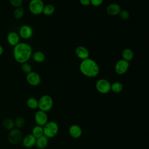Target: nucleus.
<instances>
[{
  "label": "nucleus",
  "instance_id": "nucleus-9",
  "mask_svg": "<svg viewBox=\"0 0 149 149\" xmlns=\"http://www.w3.org/2000/svg\"><path fill=\"white\" fill-rule=\"evenodd\" d=\"M26 79L27 82L31 86H37L41 83V77L38 73L36 72L31 71L30 73L26 74Z\"/></svg>",
  "mask_w": 149,
  "mask_h": 149
},
{
  "label": "nucleus",
  "instance_id": "nucleus-27",
  "mask_svg": "<svg viewBox=\"0 0 149 149\" xmlns=\"http://www.w3.org/2000/svg\"><path fill=\"white\" fill-rule=\"evenodd\" d=\"M21 69L22 70V71L24 73H29L30 72L32 71V68L31 66L30 63H27V62H25L22 64V66H21Z\"/></svg>",
  "mask_w": 149,
  "mask_h": 149
},
{
  "label": "nucleus",
  "instance_id": "nucleus-26",
  "mask_svg": "<svg viewBox=\"0 0 149 149\" xmlns=\"http://www.w3.org/2000/svg\"><path fill=\"white\" fill-rule=\"evenodd\" d=\"M14 123H15V127L17 129H20L23 127L25 124V120L23 117L19 116L17 117L15 120H14Z\"/></svg>",
  "mask_w": 149,
  "mask_h": 149
},
{
  "label": "nucleus",
  "instance_id": "nucleus-11",
  "mask_svg": "<svg viewBox=\"0 0 149 149\" xmlns=\"http://www.w3.org/2000/svg\"><path fill=\"white\" fill-rule=\"evenodd\" d=\"M18 34L22 38L29 39L33 36V31L30 26L24 24L20 27Z\"/></svg>",
  "mask_w": 149,
  "mask_h": 149
},
{
  "label": "nucleus",
  "instance_id": "nucleus-12",
  "mask_svg": "<svg viewBox=\"0 0 149 149\" xmlns=\"http://www.w3.org/2000/svg\"><path fill=\"white\" fill-rule=\"evenodd\" d=\"M7 41L8 44L13 47H15L19 42L20 36L17 33L14 31H10L7 35Z\"/></svg>",
  "mask_w": 149,
  "mask_h": 149
},
{
  "label": "nucleus",
  "instance_id": "nucleus-18",
  "mask_svg": "<svg viewBox=\"0 0 149 149\" xmlns=\"http://www.w3.org/2000/svg\"><path fill=\"white\" fill-rule=\"evenodd\" d=\"M122 56L123 59L129 62L132 61L134 57L133 51L130 48H125L122 52Z\"/></svg>",
  "mask_w": 149,
  "mask_h": 149
},
{
  "label": "nucleus",
  "instance_id": "nucleus-19",
  "mask_svg": "<svg viewBox=\"0 0 149 149\" xmlns=\"http://www.w3.org/2000/svg\"><path fill=\"white\" fill-rule=\"evenodd\" d=\"M45 56L44 54L40 51H36L33 54V59L37 63H42L44 61Z\"/></svg>",
  "mask_w": 149,
  "mask_h": 149
},
{
  "label": "nucleus",
  "instance_id": "nucleus-10",
  "mask_svg": "<svg viewBox=\"0 0 149 149\" xmlns=\"http://www.w3.org/2000/svg\"><path fill=\"white\" fill-rule=\"evenodd\" d=\"M48 119L47 113L41 110H38L34 115L35 122L38 126H44L48 122Z\"/></svg>",
  "mask_w": 149,
  "mask_h": 149
},
{
  "label": "nucleus",
  "instance_id": "nucleus-29",
  "mask_svg": "<svg viewBox=\"0 0 149 149\" xmlns=\"http://www.w3.org/2000/svg\"><path fill=\"white\" fill-rule=\"evenodd\" d=\"M9 2L13 7L16 8L22 6L23 0H9Z\"/></svg>",
  "mask_w": 149,
  "mask_h": 149
},
{
  "label": "nucleus",
  "instance_id": "nucleus-28",
  "mask_svg": "<svg viewBox=\"0 0 149 149\" xmlns=\"http://www.w3.org/2000/svg\"><path fill=\"white\" fill-rule=\"evenodd\" d=\"M118 15L119 16V17L122 19V20H127L129 18V16H130V13L127 10H125V9H123V10H121L119 12V13L118 14Z\"/></svg>",
  "mask_w": 149,
  "mask_h": 149
},
{
  "label": "nucleus",
  "instance_id": "nucleus-4",
  "mask_svg": "<svg viewBox=\"0 0 149 149\" xmlns=\"http://www.w3.org/2000/svg\"><path fill=\"white\" fill-rule=\"evenodd\" d=\"M38 101V108L40 110L47 112L51 110L53 107V100L52 97L48 95H44L40 97Z\"/></svg>",
  "mask_w": 149,
  "mask_h": 149
},
{
  "label": "nucleus",
  "instance_id": "nucleus-23",
  "mask_svg": "<svg viewBox=\"0 0 149 149\" xmlns=\"http://www.w3.org/2000/svg\"><path fill=\"white\" fill-rule=\"evenodd\" d=\"M2 125L5 129L9 130H10L15 127L14 120L11 118H6L4 119Z\"/></svg>",
  "mask_w": 149,
  "mask_h": 149
},
{
  "label": "nucleus",
  "instance_id": "nucleus-32",
  "mask_svg": "<svg viewBox=\"0 0 149 149\" xmlns=\"http://www.w3.org/2000/svg\"><path fill=\"white\" fill-rule=\"evenodd\" d=\"M3 47L0 45V56L3 54Z\"/></svg>",
  "mask_w": 149,
  "mask_h": 149
},
{
  "label": "nucleus",
  "instance_id": "nucleus-25",
  "mask_svg": "<svg viewBox=\"0 0 149 149\" xmlns=\"http://www.w3.org/2000/svg\"><path fill=\"white\" fill-rule=\"evenodd\" d=\"M24 9L22 6H20V7L16 8L15 9V10L13 11V16L15 19H20L23 17V16L24 15Z\"/></svg>",
  "mask_w": 149,
  "mask_h": 149
},
{
  "label": "nucleus",
  "instance_id": "nucleus-16",
  "mask_svg": "<svg viewBox=\"0 0 149 149\" xmlns=\"http://www.w3.org/2000/svg\"><path fill=\"white\" fill-rule=\"evenodd\" d=\"M69 133L72 137L78 139L80 137L82 134V130L79 125H72L69 129Z\"/></svg>",
  "mask_w": 149,
  "mask_h": 149
},
{
  "label": "nucleus",
  "instance_id": "nucleus-2",
  "mask_svg": "<svg viewBox=\"0 0 149 149\" xmlns=\"http://www.w3.org/2000/svg\"><path fill=\"white\" fill-rule=\"evenodd\" d=\"M79 70L84 76L88 77H94L98 74L100 72L97 63L89 58L81 61L79 65Z\"/></svg>",
  "mask_w": 149,
  "mask_h": 149
},
{
  "label": "nucleus",
  "instance_id": "nucleus-31",
  "mask_svg": "<svg viewBox=\"0 0 149 149\" xmlns=\"http://www.w3.org/2000/svg\"><path fill=\"white\" fill-rule=\"evenodd\" d=\"M80 3L83 6H88L90 5V0H79Z\"/></svg>",
  "mask_w": 149,
  "mask_h": 149
},
{
  "label": "nucleus",
  "instance_id": "nucleus-6",
  "mask_svg": "<svg viewBox=\"0 0 149 149\" xmlns=\"http://www.w3.org/2000/svg\"><path fill=\"white\" fill-rule=\"evenodd\" d=\"M22 139L23 133L19 129L17 128H13L10 130L8 136V141L12 144L19 143L22 140Z\"/></svg>",
  "mask_w": 149,
  "mask_h": 149
},
{
  "label": "nucleus",
  "instance_id": "nucleus-17",
  "mask_svg": "<svg viewBox=\"0 0 149 149\" xmlns=\"http://www.w3.org/2000/svg\"><path fill=\"white\" fill-rule=\"evenodd\" d=\"M48 144V138H47L45 136L42 135L40 137L36 139V146L39 149H44L45 148Z\"/></svg>",
  "mask_w": 149,
  "mask_h": 149
},
{
  "label": "nucleus",
  "instance_id": "nucleus-21",
  "mask_svg": "<svg viewBox=\"0 0 149 149\" xmlns=\"http://www.w3.org/2000/svg\"><path fill=\"white\" fill-rule=\"evenodd\" d=\"M32 135L36 138L37 139L43 134V127L41 126H36L32 129Z\"/></svg>",
  "mask_w": 149,
  "mask_h": 149
},
{
  "label": "nucleus",
  "instance_id": "nucleus-5",
  "mask_svg": "<svg viewBox=\"0 0 149 149\" xmlns=\"http://www.w3.org/2000/svg\"><path fill=\"white\" fill-rule=\"evenodd\" d=\"M44 7V4L42 0H31L29 4L30 12L35 15H39L42 13Z\"/></svg>",
  "mask_w": 149,
  "mask_h": 149
},
{
  "label": "nucleus",
  "instance_id": "nucleus-8",
  "mask_svg": "<svg viewBox=\"0 0 149 149\" xmlns=\"http://www.w3.org/2000/svg\"><path fill=\"white\" fill-rule=\"evenodd\" d=\"M129 62L122 59L119 60L115 65V72L119 74L122 75L126 73L129 69Z\"/></svg>",
  "mask_w": 149,
  "mask_h": 149
},
{
  "label": "nucleus",
  "instance_id": "nucleus-7",
  "mask_svg": "<svg viewBox=\"0 0 149 149\" xmlns=\"http://www.w3.org/2000/svg\"><path fill=\"white\" fill-rule=\"evenodd\" d=\"M110 82L105 79H100L98 80L95 83L96 90L101 94H105L111 91Z\"/></svg>",
  "mask_w": 149,
  "mask_h": 149
},
{
  "label": "nucleus",
  "instance_id": "nucleus-22",
  "mask_svg": "<svg viewBox=\"0 0 149 149\" xmlns=\"http://www.w3.org/2000/svg\"><path fill=\"white\" fill-rule=\"evenodd\" d=\"M123 90V85L119 81H115L111 85V91L115 93H119Z\"/></svg>",
  "mask_w": 149,
  "mask_h": 149
},
{
  "label": "nucleus",
  "instance_id": "nucleus-15",
  "mask_svg": "<svg viewBox=\"0 0 149 149\" xmlns=\"http://www.w3.org/2000/svg\"><path fill=\"white\" fill-rule=\"evenodd\" d=\"M76 55L81 60L89 58V52L88 49L83 46H78L75 49Z\"/></svg>",
  "mask_w": 149,
  "mask_h": 149
},
{
  "label": "nucleus",
  "instance_id": "nucleus-24",
  "mask_svg": "<svg viewBox=\"0 0 149 149\" xmlns=\"http://www.w3.org/2000/svg\"><path fill=\"white\" fill-rule=\"evenodd\" d=\"M55 12V7L51 4H48L47 5H44L43 8L42 13L46 16L52 15Z\"/></svg>",
  "mask_w": 149,
  "mask_h": 149
},
{
  "label": "nucleus",
  "instance_id": "nucleus-30",
  "mask_svg": "<svg viewBox=\"0 0 149 149\" xmlns=\"http://www.w3.org/2000/svg\"><path fill=\"white\" fill-rule=\"evenodd\" d=\"M90 4H91L94 6H100L104 1V0H90Z\"/></svg>",
  "mask_w": 149,
  "mask_h": 149
},
{
  "label": "nucleus",
  "instance_id": "nucleus-20",
  "mask_svg": "<svg viewBox=\"0 0 149 149\" xmlns=\"http://www.w3.org/2000/svg\"><path fill=\"white\" fill-rule=\"evenodd\" d=\"M26 104L29 108L32 109H35L38 108V101L36 98L30 97L27 99Z\"/></svg>",
  "mask_w": 149,
  "mask_h": 149
},
{
  "label": "nucleus",
  "instance_id": "nucleus-3",
  "mask_svg": "<svg viewBox=\"0 0 149 149\" xmlns=\"http://www.w3.org/2000/svg\"><path fill=\"white\" fill-rule=\"evenodd\" d=\"M42 127L43 134L47 138L54 137L56 136L59 130V126L54 121L48 122Z\"/></svg>",
  "mask_w": 149,
  "mask_h": 149
},
{
  "label": "nucleus",
  "instance_id": "nucleus-13",
  "mask_svg": "<svg viewBox=\"0 0 149 149\" xmlns=\"http://www.w3.org/2000/svg\"><path fill=\"white\" fill-rule=\"evenodd\" d=\"M22 141L23 146L26 148H29L36 145V139L32 135V134H29L23 137Z\"/></svg>",
  "mask_w": 149,
  "mask_h": 149
},
{
  "label": "nucleus",
  "instance_id": "nucleus-1",
  "mask_svg": "<svg viewBox=\"0 0 149 149\" xmlns=\"http://www.w3.org/2000/svg\"><path fill=\"white\" fill-rule=\"evenodd\" d=\"M13 47V55L15 60L21 64L27 62L32 55L31 46L26 42H19Z\"/></svg>",
  "mask_w": 149,
  "mask_h": 149
},
{
  "label": "nucleus",
  "instance_id": "nucleus-14",
  "mask_svg": "<svg viewBox=\"0 0 149 149\" xmlns=\"http://www.w3.org/2000/svg\"><path fill=\"white\" fill-rule=\"evenodd\" d=\"M121 10V8L119 5L116 3H112L108 5L106 8L107 13L112 16L118 15L120 11Z\"/></svg>",
  "mask_w": 149,
  "mask_h": 149
}]
</instances>
